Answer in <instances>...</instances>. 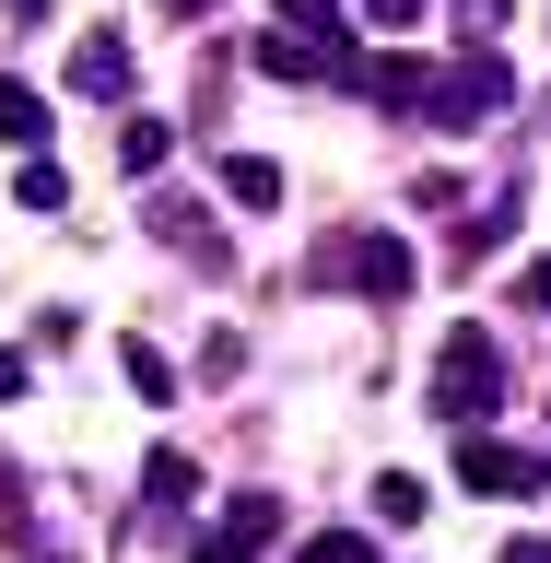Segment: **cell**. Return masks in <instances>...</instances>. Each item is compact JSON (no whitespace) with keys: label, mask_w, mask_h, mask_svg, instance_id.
I'll list each match as a JSON object with an SVG mask.
<instances>
[{"label":"cell","mask_w":551,"mask_h":563,"mask_svg":"<svg viewBox=\"0 0 551 563\" xmlns=\"http://www.w3.org/2000/svg\"><path fill=\"white\" fill-rule=\"evenodd\" d=\"M141 493H153V505H188V493H200V470H188V457L165 446V457H153V470H141Z\"/></svg>","instance_id":"obj_12"},{"label":"cell","mask_w":551,"mask_h":563,"mask_svg":"<svg viewBox=\"0 0 551 563\" xmlns=\"http://www.w3.org/2000/svg\"><path fill=\"white\" fill-rule=\"evenodd\" d=\"M376 517L387 528H422V482H411V470H387V482H376Z\"/></svg>","instance_id":"obj_14"},{"label":"cell","mask_w":551,"mask_h":563,"mask_svg":"<svg viewBox=\"0 0 551 563\" xmlns=\"http://www.w3.org/2000/svg\"><path fill=\"white\" fill-rule=\"evenodd\" d=\"M0 399H24V352H0Z\"/></svg>","instance_id":"obj_20"},{"label":"cell","mask_w":551,"mask_h":563,"mask_svg":"<svg viewBox=\"0 0 551 563\" xmlns=\"http://www.w3.org/2000/svg\"><path fill=\"white\" fill-rule=\"evenodd\" d=\"M223 528H235V540H271V528H282V505H271V493H235V517H223Z\"/></svg>","instance_id":"obj_15"},{"label":"cell","mask_w":551,"mask_h":563,"mask_svg":"<svg viewBox=\"0 0 551 563\" xmlns=\"http://www.w3.org/2000/svg\"><path fill=\"white\" fill-rule=\"evenodd\" d=\"M341 271L352 294H376V306H399V294H411V246L399 235H341V246H317V282Z\"/></svg>","instance_id":"obj_3"},{"label":"cell","mask_w":551,"mask_h":563,"mask_svg":"<svg viewBox=\"0 0 551 563\" xmlns=\"http://www.w3.org/2000/svg\"><path fill=\"white\" fill-rule=\"evenodd\" d=\"M47 130V95H35L24 70H0V141H35Z\"/></svg>","instance_id":"obj_10"},{"label":"cell","mask_w":551,"mask_h":563,"mask_svg":"<svg viewBox=\"0 0 551 563\" xmlns=\"http://www.w3.org/2000/svg\"><path fill=\"white\" fill-rule=\"evenodd\" d=\"M35 563H59V552H35Z\"/></svg>","instance_id":"obj_24"},{"label":"cell","mask_w":551,"mask_h":563,"mask_svg":"<svg viewBox=\"0 0 551 563\" xmlns=\"http://www.w3.org/2000/svg\"><path fill=\"white\" fill-rule=\"evenodd\" d=\"M130 387H141V399H176V364H165V352H141V341H130Z\"/></svg>","instance_id":"obj_16"},{"label":"cell","mask_w":551,"mask_h":563,"mask_svg":"<svg viewBox=\"0 0 551 563\" xmlns=\"http://www.w3.org/2000/svg\"><path fill=\"white\" fill-rule=\"evenodd\" d=\"M200 563H258V552H246L235 528H223V540H200Z\"/></svg>","instance_id":"obj_19"},{"label":"cell","mask_w":551,"mask_h":563,"mask_svg":"<svg viewBox=\"0 0 551 563\" xmlns=\"http://www.w3.org/2000/svg\"><path fill=\"white\" fill-rule=\"evenodd\" d=\"M505 376H517V364H505V341H493V329H447V352H434V387H422V399H434L447 422H493V411H505Z\"/></svg>","instance_id":"obj_1"},{"label":"cell","mask_w":551,"mask_h":563,"mask_svg":"<svg viewBox=\"0 0 551 563\" xmlns=\"http://www.w3.org/2000/svg\"><path fill=\"white\" fill-rule=\"evenodd\" d=\"M458 482L505 505V493H551V457H528V446H505V434H482V422H470V446H458Z\"/></svg>","instance_id":"obj_4"},{"label":"cell","mask_w":551,"mask_h":563,"mask_svg":"<svg viewBox=\"0 0 551 563\" xmlns=\"http://www.w3.org/2000/svg\"><path fill=\"white\" fill-rule=\"evenodd\" d=\"M0 12H12V24H47V0H0Z\"/></svg>","instance_id":"obj_21"},{"label":"cell","mask_w":551,"mask_h":563,"mask_svg":"<svg viewBox=\"0 0 551 563\" xmlns=\"http://www.w3.org/2000/svg\"><path fill=\"white\" fill-rule=\"evenodd\" d=\"M246 59H258V70H271V82H329V59H317V47H306V35H258V47H246Z\"/></svg>","instance_id":"obj_7"},{"label":"cell","mask_w":551,"mask_h":563,"mask_svg":"<svg viewBox=\"0 0 551 563\" xmlns=\"http://www.w3.org/2000/svg\"><path fill=\"white\" fill-rule=\"evenodd\" d=\"M294 563H376V540H364V528H317Z\"/></svg>","instance_id":"obj_13"},{"label":"cell","mask_w":551,"mask_h":563,"mask_svg":"<svg viewBox=\"0 0 551 563\" xmlns=\"http://www.w3.org/2000/svg\"><path fill=\"white\" fill-rule=\"evenodd\" d=\"M364 12H376V24H422V12H434V0H364Z\"/></svg>","instance_id":"obj_18"},{"label":"cell","mask_w":551,"mask_h":563,"mask_svg":"<svg viewBox=\"0 0 551 563\" xmlns=\"http://www.w3.org/2000/svg\"><path fill=\"white\" fill-rule=\"evenodd\" d=\"M505 563H551V540H517V552H505Z\"/></svg>","instance_id":"obj_22"},{"label":"cell","mask_w":551,"mask_h":563,"mask_svg":"<svg viewBox=\"0 0 551 563\" xmlns=\"http://www.w3.org/2000/svg\"><path fill=\"white\" fill-rule=\"evenodd\" d=\"M70 95H82V106L130 95V35H82V47H70Z\"/></svg>","instance_id":"obj_6"},{"label":"cell","mask_w":551,"mask_h":563,"mask_svg":"<svg viewBox=\"0 0 551 563\" xmlns=\"http://www.w3.org/2000/svg\"><path fill=\"white\" fill-rule=\"evenodd\" d=\"M223 200H235V211H271L282 200V165H271V153H223Z\"/></svg>","instance_id":"obj_8"},{"label":"cell","mask_w":551,"mask_h":563,"mask_svg":"<svg viewBox=\"0 0 551 563\" xmlns=\"http://www.w3.org/2000/svg\"><path fill=\"white\" fill-rule=\"evenodd\" d=\"M422 130H482V118H505L517 106V70L505 59H458V70H422Z\"/></svg>","instance_id":"obj_2"},{"label":"cell","mask_w":551,"mask_h":563,"mask_svg":"<svg viewBox=\"0 0 551 563\" xmlns=\"http://www.w3.org/2000/svg\"><path fill=\"white\" fill-rule=\"evenodd\" d=\"M165 153H176V130H165V118H118V176H153Z\"/></svg>","instance_id":"obj_9"},{"label":"cell","mask_w":551,"mask_h":563,"mask_svg":"<svg viewBox=\"0 0 551 563\" xmlns=\"http://www.w3.org/2000/svg\"><path fill=\"white\" fill-rule=\"evenodd\" d=\"M12 200H24V211H59V200H70L59 153H24V176H12Z\"/></svg>","instance_id":"obj_11"},{"label":"cell","mask_w":551,"mask_h":563,"mask_svg":"<svg viewBox=\"0 0 551 563\" xmlns=\"http://www.w3.org/2000/svg\"><path fill=\"white\" fill-rule=\"evenodd\" d=\"M165 12H176V24H200V12H211V0H165Z\"/></svg>","instance_id":"obj_23"},{"label":"cell","mask_w":551,"mask_h":563,"mask_svg":"<svg viewBox=\"0 0 551 563\" xmlns=\"http://www.w3.org/2000/svg\"><path fill=\"white\" fill-rule=\"evenodd\" d=\"M458 35H470V47H493V35H505V0H458Z\"/></svg>","instance_id":"obj_17"},{"label":"cell","mask_w":551,"mask_h":563,"mask_svg":"<svg viewBox=\"0 0 551 563\" xmlns=\"http://www.w3.org/2000/svg\"><path fill=\"white\" fill-rule=\"evenodd\" d=\"M141 235H165L176 258H200V271H223V258H235V246L211 235V211H200V200H176V188H153V200H141Z\"/></svg>","instance_id":"obj_5"}]
</instances>
